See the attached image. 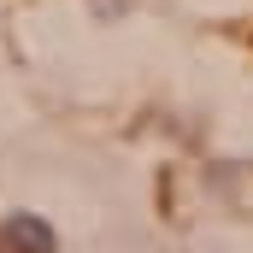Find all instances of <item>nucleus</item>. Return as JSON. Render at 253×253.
Masks as SVG:
<instances>
[{"label":"nucleus","mask_w":253,"mask_h":253,"mask_svg":"<svg viewBox=\"0 0 253 253\" xmlns=\"http://www.w3.org/2000/svg\"><path fill=\"white\" fill-rule=\"evenodd\" d=\"M53 230L36 218V212H12L6 224H0V253H53Z\"/></svg>","instance_id":"obj_1"}]
</instances>
